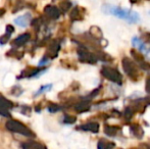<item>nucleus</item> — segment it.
Returning a JSON list of instances; mask_svg holds the SVG:
<instances>
[{
	"instance_id": "f257e3e1",
	"label": "nucleus",
	"mask_w": 150,
	"mask_h": 149,
	"mask_svg": "<svg viewBox=\"0 0 150 149\" xmlns=\"http://www.w3.org/2000/svg\"><path fill=\"white\" fill-rule=\"evenodd\" d=\"M102 10L105 13L112 14V16L122 18V20H127V22H129V23H138L139 20H140V16H139V14L137 13L136 11L119 7V6L105 4V5H103Z\"/></svg>"
},
{
	"instance_id": "f03ea898",
	"label": "nucleus",
	"mask_w": 150,
	"mask_h": 149,
	"mask_svg": "<svg viewBox=\"0 0 150 149\" xmlns=\"http://www.w3.org/2000/svg\"><path fill=\"white\" fill-rule=\"evenodd\" d=\"M122 68H124L125 74L128 76L131 80L133 81H138L140 79V72H139V68L135 61H133L131 58L125 56L122 60Z\"/></svg>"
},
{
	"instance_id": "7ed1b4c3",
	"label": "nucleus",
	"mask_w": 150,
	"mask_h": 149,
	"mask_svg": "<svg viewBox=\"0 0 150 149\" xmlns=\"http://www.w3.org/2000/svg\"><path fill=\"white\" fill-rule=\"evenodd\" d=\"M6 129L8 131H10L11 133H16V134H20V135H24L27 137H34V133L31 131V129H29L27 126H25L24 124H22L18 121H8L5 125Z\"/></svg>"
},
{
	"instance_id": "20e7f679",
	"label": "nucleus",
	"mask_w": 150,
	"mask_h": 149,
	"mask_svg": "<svg viewBox=\"0 0 150 149\" xmlns=\"http://www.w3.org/2000/svg\"><path fill=\"white\" fill-rule=\"evenodd\" d=\"M101 74L105 79L109 80V81L113 82L115 84H119L120 85L122 82V77L120 74V72L117 68H110V66H103L101 68Z\"/></svg>"
},
{
	"instance_id": "39448f33",
	"label": "nucleus",
	"mask_w": 150,
	"mask_h": 149,
	"mask_svg": "<svg viewBox=\"0 0 150 149\" xmlns=\"http://www.w3.org/2000/svg\"><path fill=\"white\" fill-rule=\"evenodd\" d=\"M78 55H79V59L82 62H86V64H96L98 60V56L95 55L94 53L88 51L86 48H79L78 49Z\"/></svg>"
},
{
	"instance_id": "423d86ee",
	"label": "nucleus",
	"mask_w": 150,
	"mask_h": 149,
	"mask_svg": "<svg viewBox=\"0 0 150 149\" xmlns=\"http://www.w3.org/2000/svg\"><path fill=\"white\" fill-rule=\"evenodd\" d=\"M13 107V103L11 101H9L8 99L4 98L3 96L0 94V114L3 117H10L9 110Z\"/></svg>"
},
{
	"instance_id": "0eeeda50",
	"label": "nucleus",
	"mask_w": 150,
	"mask_h": 149,
	"mask_svg": "<svg viewBox=\"0 0 150 149\" xmlns=\"http://www.w3.org/2000/svg\"><path fill=\"white\" fill-rule=\"evenodd\" d=\"M132 44L134 47H137L139 49V51H141L142 53H144L145 55H147L150 58V46L148 44L145 43L143 40L139 39L138 37H134L132 39Z\"/></svg>"
},
{
	"instance_id": "6e6552de",
	"label": "nucleus",
	"mask_w": 150,
	"mask_h": 149,
	"mask_svg": "<svg viewBox=\"0 0 150 149\" xmlns=\"http://www.w3.org/2000/svg\"><path fill=\"white\" fill-rule=\"evenodd\" d=\"M131 54H132L133 58L135 59V62H136L137 66H138L139 68H142V70H144V71L150 70V64L144 59V57H143L139 52H137L136 50H132V51H131Z\"/></svg>"
},
{
	"instance_id": "1a4fd4ad",
	"label": "nucleus",
	"mask_w": 150,
	"mask_h": 149,
	"mask_svg": "<svg viewBox=\"0 0 150 149\" xmlns=\"http://www.w3.org/2000/svg\"><path fill=\"white\" fill-rule=\"evenodd\" d=\"M44 13L51 20H58L61 16V11L58 7L54 5H47L44 9Z\"/></svg>"
},
{
	"instance_id": "9d476101",
	"label": "nucleus",
	"mask_w": 150,
	"mask_h": 149,
	"mask_svg": "<svg viewBox=\"0 0 150 149\" xmlns=\"http://www.w3.org/2000/svg\"><path fill=\"white\" fill-rule=\"evenodd\" d=\"M78 130H82L85 132H92V133H98L99 131V124L95 123V121H90V123H86L84 125H81L77 128Z\"/></svg>"
},
{
	"instance_id": "9b49d317",
	"label": "nucleus",
	"mask_w": 150,
	"mask_h": 149,
	"mask_svg": "<svg viewBox=\"0 0 150 149\" xmlns=\"http://www.w3.org/2000/svg\"><path fill=\"white\" fill-rule=\"evenodd\" d=\"M130 129H131L132 135L134 136V137L138 138V139H141V138L143 137V135H144V131H143V129L141 128V126H139L138 124H133V125H131Z\"/></svg>"
},
{
	"instance_id": "f8f14e48",
	"label": "nucleus",
	"mask_w": 150,
	"mask_h": 149,
	"mask_svg": "<svg viewBox=\"0 0 150 149\" xmlns=\"http://www.w3.org/2000/svg\"><path fill=\"white\" fill-rule=\"evenodd\" d=\"M22 149H47L43 144L36 141H29L22 144Z\"/></svg>"
},
{
	"instance_id": "ddd939ff",
	"label": "nucleus",
	"mask_w": 150,
	"mask_h": 149,
	"mask_svg": "<svg viewBox=\"0 0 150 149\" xmlns=\"http://www.w3.org/2000/svg\"><path fill=\"white\" fill-rule=\"evenodd\" d=\"M75 109L78 112H88L90 109V100H86L83 99L81 102H79L78 104H76Z\"/></svg>"
},
{
	"instance_id": "4468645a",
	"label": "nucleus",
	"mask_w": 150,
	"mask_h": 149,
	"mask_svg": "<svg viewBox=\"0 0 150 149\" xmlns=\"http://www.w3.org/2000/svg\"><path fill=\"white\" fill-rule=\"evenodd\" d=\"M120 131V129L117 126H110V125H105L104 126V133L109 137H115L117 135V133Z\"/></svg>"
},
{
	"instance_id": "2eb2a0df",
	"label": "nucleus",
	"mask_w": 150,
	"mask_h": 149,
	"mask_svg": "<svg viewBox=\"0 0 150 149\" xmlns=\"http://www.w3.org/2000/svg\"><path fill=\"white\" fill-rule=\"evenodd\" d=\"M113 147H115V144L113 142L106 139H103V138L99 140L98 144H97V148L98 149H112Z\"/></svg>"
},
{
	"instance_id": "dca6fc26",
	"label": "nucleus",
	"mask_w": 150,
	"mask_h": 149,
	"mask_svg": "<svg viewBox=\"0 0 150 149\" xmlns=\"http://www.w3.org/2000/svg\"><path fill=\"white\" fill-rule=\"evenodd\" d=\"M30 38H31V35L29 33H26V34H23L21 36H18L14 40V45L16 46H23L27 43L28 41H30Z\"/></svg>"
},
{
	"instance_id": "f3484780",
	"label": "nucleus",
	"mask_w": 150,
	"mask_h": 149,
	"mask_svg": "<svg viewBox=\"0 0 150 149\" xmlns=\"http://www.w3.org/2000/svg\"><path fill=\"white\" fill-rule=\"evenodd\" d=\"M30 18H31L30 14L27 13V14H25V16H20V18H16L14 23L18 24V26H21V27H26L27 25L29 24V22H30Z\"/></svg>"
},
{
	"instance_id": "a211bd4d",
	"label": "nucleus",
	"mask_w": 150,
	"mask_h": 149,
	"mask_svg": "<svg viewBox=\"0 0 150 149\" xmlns=\"http://www.w3.org/2000/svg\"><path fill=\"white\" fill-rule=\"evenodd\" d=\"M59 48H60V46H59V44H58V42H53V43L51 44L49 50H48V54H49L50 58H54L57 55V52H58V50H59Z\"/></svg>"
},
{
	"instance_id": "6ab92c4d",
	"label": "nucleus",
	"mask_w": 150,
	"mask_h": 149,
	"mask_svg": "<svg viewBox=\"0 0 150 149\" xmlns=\"http://www.w3.org/2000/svg\"><path fill=\"white\" fill-rule=\"evenodd\" d=\"M83 18V16L80 13V8L75 7L71 12V20H80Z\"/></svg>"
},
{
	"instance_id": "aec40b11",
	"label": "nucleus",
	"mask_w": 150,
	"mask_h": 149,
	"mask_svg": "<svg viewBox=\"0 0 150 149\" xmlns=\"http://www.w3.org/2000/svg\"><path fill=\"white\" fill-rule=\"evenodd\" d=\"M133 115H134V110H133V108L130 107V106L126 107V109L124 110V117L125 119H126L127 121H130V119L133 117Z\"/></svg>"
},
{
	"instance_id": "412c9836",
	"label": "nucleus",
	"mask_w": 150,
	"mask_h": 149,
	"mask_svg": "<svg viewBox=\"0 0 150 149\" xmlns=\"http://www.w3.org/2000/svg\"><path fill=\"white\" fill-rule=\"evenodd\" d=\"M77 121V117H73V115H69V114H65L63 117V123L64 124H74L76 123Z\"/></svg>"
},
{
	"instance_id": "4be33fe9",
	"label": "nucleus",
	"mask_w": 150,
	"mask_h": 149,
	"mask_svg": "<svg viewBox=\"0 0 150 149\" xmlns=\"http://www.w3.org/2000/svg\"><path fill=\"white\" fill-rule=\"evenodd\" d=\"M71 2H61V3H60V6H61V7H63L62 8L63 12H65L67 10H69V8H71Z\"/></svg>"
},
{
	"instance_id": "5701e85b",
	"label": "nucleus",
	"mask_w": 150,
	"mask_h": 149,
	"mask_svg": "<svg viewBox=\"0 0 150 149\" xmlns=\"http://www.w3.org/2000/svg\"><path fill=\"white\" fill-rule=\"evenodd\" d=\"M14 32V28L11 26V25H8V26H6V30H5V34L9 35V36H11V34Z\"/></svg>"
},
{
	"instance_id": "b1692460",
	"label": "nucleus",
	"mask_w": 150,
	"mask_h": 149,
	"mask_svg": "<svg viewBox=\"0 0 150 149\" xmlns=\"http://www.w3.org/2000/svg\"><path fill=\"white\" fill-rule=\"evenodd\" d=\"M51 87H52L51 84H49V85H46V86H43L42 88H40V90H38V92L36 93V95H39V94L43 93V92H45V91H46V90H44V89H50Z\"/></svg>"
},
{
	"instance_id": "393cba45",
	"label": "nucleus",
	"mask_w": 150,
	"mask_h": 149,
	"mask_svg": "<svg viewBox=\"0 0 150 149\" xmlns=\"http://www.w3.org/2000/svg\"><path fill=\"white\" fill-rule=\"evenodd\" d=\"M48 109H49V112H58V110L61 109V107H59L58 105H50L49 107H48Z\"/></svg>"
},
{
	"instance_id": "a878e982",
	"label": "nucleus",
	"mask_w": 150,
	"mask_h": 149,
	"mask_svg": "<svg viewBox=\"0 0 150 149\" xmlns=\"http://www.w3.org/2000/svg\"><path fill=\"white\" fill-rule=\"evenodd\" d=\"M145 90L148 94H150V78L146 80V84H145Z\"/></svg>"
},
{
	"instance_id": "bb28decb",
	"label": "nucleus",
	"mask_w": 150,
	"mask_h": 149,
	"mask_svg": "<svg viewBox=\"0 0 150 149\" xmlns=\"http://www.w3.org/2000/svg\"><path fill=\"white\" fill-rule=\"evenodd\" d=\"M4 12H5V10L2 9V8H0V16H2L4 14Z\"/></svg>"
}]
</instances>
